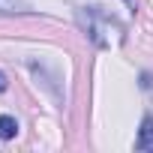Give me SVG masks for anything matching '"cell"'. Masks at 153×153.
Masks as SVG:
<instances>
[{
    "mask_svg": "<svg viewBox=\"0 0 153 153\" xmlns=\"http://www.w3.org/2000/svg\"><path fill=\"white\" fill-rule=\"evenodd\" d=\"M135 147H138L141 153H153V117H150V114L141 120V129H138V141H135Z\"/></svg>",
    "mask_w": 153,
    "mask_h": 153,
    "instance_id": "cell-1",
    "label": "cell"
},
{
    "mask_svg": "<svg viewBox=\"0 0 153 153\" xmlns=\"http://www.w3.org/2000/svg\"><path fill=\"white\" fill-rule=\"evenodd\" d=\"M18 135V120L12 114H0V141H12Z\"/></svg>",
    "mask_w": 153,
    "mask_h": 153,
    "instance_id": "cell-2",
    "label": "cell"
},
{
    "mask_svg": "<svg viewBox=\"0 0 153 153\" xmlns=\"http://www.w3.org/2000/svg\"><path fill=\"white\" fill-rule=\"evenodd\" d=\"M141 87L144 90H153V75L150 72H141Z\"/></svg>",
    "mask_w": 153,
    "mask_h": 153,
    "instance_id": "cell-4",
    "label": "cell"
},
{
    "mask_svg": "<svg viewBox=\"0 0 153 153\" xmlns=\"http://www.w3.org/2000/svg\"><path fill=\"white\" fill-rule=\"evenodd\" d=\"M15 12H30L27 0H0V15H15Z\"/></svg>",
    "mask_w": 153,
    "mask_h": 153,
    "instance_id": "cell-3",
    "label": "cell"
},
{
    "mask_svg": "<svg viewBox=\"0 0 153 153\" xmlns=\"http://www.w3.org/2000/svg\"><path fill=\"white\" fill-rule=\"evenodd\" d=\"M6 87H9V81H6V75H3V72H0V93H3Z\"/></svg>",
    "mask_w": 153,
    "mask_h": 153,
    "instance_id": "cell-5",
    "label": "cell"
}]
</instances>
